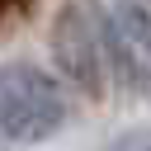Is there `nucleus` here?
<instances>
[{
  "mask_svg": "<svg viewBox=\"0 0 151 151\" xmlns=\"http://www.w3.org/2000/svg\"><path fill=\"white\" fill-rule=\"evenodd\" d=\"M19 5H24V0H0V19H5L9 9H19Z\"/></svg>",
  "mask_w": 151,
  "mask_h": 151,
  "instance_id": "obj_5",
  "label": "nucleus"
},
{
  "mask_svg": "<svg viewBox=\"0 0 151 151\" xmlns=\"http://www.w3.org/2000/svg\"><path fill=\"white\" fill-rule=\"evenodd\" d=\"M109 52H113V85L151 104V5L146 0L109 5Z\"/></svg>",
  "mask_w": 151,
  "mask_h": 151,
  "instance_id": "obj_3",
  "label": "nucleus"
},
{
  "mask_svg": "<svg viewBox=\"0 0 151 151\" xmlns=\"http://www.w3.org/2000/svg\"><path fill=\"white\" fill-rule=\"evenodd\" d=\"M66 123V90L33 61H0V137L38 146Z\"/></svg>",
  "mask_w": 151,
  "mask_h": 151,
  "instance_id": "obj_2",
  "label": "nucleus"
},
{
  "mask_svg": "<svg viewBox=\"0 0 151 151\" xmlns=\"http://www.w3.org/2000/svg\"><path fill=\"white\" fill-rule=\"evenodd\" d=\"M113 151H151V127H142V132H127V137H118V146Z\"/></svg>",
  "mask_w": 151,
  "mask_h": 151,
  "instance_id": "obj_4",
  "label": "nucleus"
},
{
  "mask_svg": "<svg viewBox=\"0 0 151 151\" xmlns=\"http://www.w3.org/2000/svg\"><path fill=\"white\" fill-rule=\"evenodd\" d=\"M52 66L85 99H109L113 90V52H109V9L94 0H66L47 28Z\"/></svg>",
  "mask_w": 151,
  "mask_h": 151,
  "instance_id": "obj_1",
  "label": "nucleus"
}]
</instances>
